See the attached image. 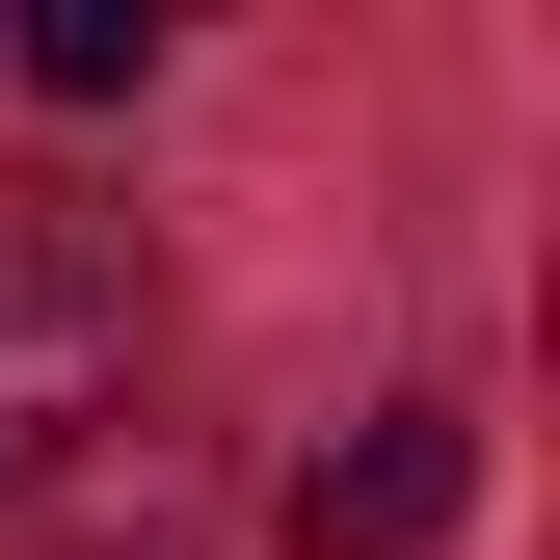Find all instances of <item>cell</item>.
<instances>
[{
    "label": "cell",
    "instance_id": "cell-2",
    "mask_svg": "<svg viewBox=\"0 0 560 560\" xmlns=\"http://www.w3.org/2000/svg\"><path fill=\"white\" fill-rule=\"evenodd\" d=\"M454 508H480V428H454V400H374V428L294 454V560H428Z\"/></svg>",
    "mask_w": 560,
    "mask_h": 560
},
{
    "label": "cell",
    "instance_id": "cell-1",
    "mask_svg": "<svg viewBox=\"0 0 560 560\" xmlns=\"http://www.w3.org/2000/svg\"><path fill=\"white\" fill-rule=\"evenodd\" d=\"M107 428H133V267L81 214H0V508L81 480Z\"/></svg>",
    "mask_w": 560,
    "mask_h": 560
},
{
    "label": "cell",
    "instance_id": "cell-3",
    "mask_svg": "<svg viewBox=\"0 0 560 560\" xmlns=\"http://www.w3.org/2000/svg\"><path fill=\"white\" fill-rule=\"evenodd\" d=\"M161 81V0H27V107H133Z\"/></svg>",
    "mask_w": 560,
    "mask_h": 560
}]
</instances>
